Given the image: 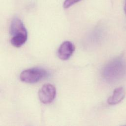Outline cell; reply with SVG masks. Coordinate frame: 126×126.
Listing matches in <instances>:
<instances>
[{
  "label": "cell",
  "mask_w": 126,
  "mask_h": 126,
  "mask_svg": "<svg viewBox=\"0 0 126 126\" xmlns=\"http://www.w3.org/2000/svg\"><path fill=\"white\" fill-rule=\"evenodd\" d=\"M47 76L46 71L42 68L34 67L23 71L20 78L23 82L28 83H36Z\"/></svg>",
  "instance_id": "7a4b0ae2"
},
{
  "label": "cell",
  "mask_w": 126,
  "mask_h": 126,
  "mask_svg": "<svg viewBox=\"0 0 126 126\" xmlns=\"http://www.w3.org/2000/svg\"><path fill=\"white\" fill-rule=\"evenodd\" d=\"M56 95V89L51 84L44 85L38 92V97L40 101L44 104L51 103Z\"/></svg>",
  "instance_id": "3957f363"
},
{
  "label": "cell",
  "mask_w": 126,
  "mask_h": 126,
  "mask_svg": "<svg viewBox=\"0 0 126 126\" xmlns=\"http://www.w3.org/2000/svg\"><path fill=\"white\" fill-rule=\"evenodd\" d=\"M9 32L12 37L28 36L27 31L24 24L20 19L17 17L12 20Z\"/></svg>",
  "instance_id": "277c9868"
},
{
  "label": "cell",
  "mask_w": 126,
  "mask_h": 126,
  "mask_svg": "<svg viewBox=\"0 0 126 126\" xmlns=\"http://www.w3.org/2000/svg\"><path fill=\"white\" fill-rule=\"evenodd\" d=\"M75 49L74 44L69 41L62 43L58 50V57L62 60L66 61L70 58Z\"/></svg>",
  "instance_id": "5b68a950"
},
{
  "label": "cell",
  "mask_w": 126,
  "mask_h": 126,
  "mask_svg": "<svg viewBox=\"0 0 126 126\" xmlns=\"http://www.w3.org/2000/svg\"><path fill=\"white\" fill-rule=\"evenodd\" d=\"M81 0H65L63 3V7L65 8H67L73 5L74 4L79 2Z\"/></svg>",
  "instance_id": "52a82bcc"
},
{
  "label": "cell",
  "mask_w": 126,
  "mask_h": 126,
  "mask_svg": "<svg viewBox=\"0 0 126 126\" xmlns=\"http://www.w3.org/2000/svg\"><path fill=\"white\" fill-rule=\"evenodd\" d=\"M126 73V63L122 57L109 61L103 67L102 76L108 83H115L123 79Z\"/></svg>",
  "instance_id": "6da1fadb"
},
{
  "label": "cell",
  "mask_w": 126,
  "mask_h": 126,
  "mask_svg": "<svg viewBox=\"0 0 126 126\" xmlns=\"http://www.w3.org/2000/svg\"><path fill=\"white\" fill-rule=\"evenodd\" d=\"M126 91L123 87L116 88L112 94L108 98L107 102L110 105H115L121 102L125 97Z\"/></svg>",
  "instance_id": "8992f818"
},
{
  "label": "cell",
  "mask_w": 126,
  "mask_h": 126,
  "mask_svg": "<svg viewBox=\"0 0 126 126\" xmlns=\"http://www.w3.org/2000/svg\"><path fill=\"white\" fill-rule=\"evenodd\" d=\"M124 11H125V13L126 14V2L125 6H124Z\"/></svg>",
  "instance_id": "ba28073f"
}]
</instances>
